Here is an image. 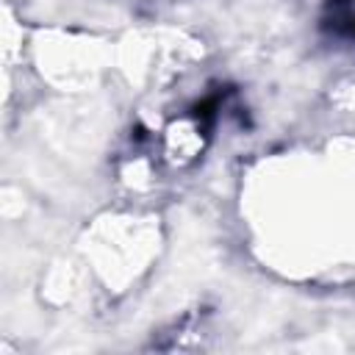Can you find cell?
Masks as SVG:
<instances>
[{
  "label": "cell",
  "instance_id": "cell-1",
  "mask_svg": "<svg viewBox=\"0 0 355 355\" xmlns=\"http://www.w3.org/2000/svg\"><path fill=\"white\" fill-rule=\"evenodd\" d=\"M322 28L338 39H355V0H327Z\"/></svg>",
  "mask_w": 355,
  "mask_h": 355
}]
</instances>
